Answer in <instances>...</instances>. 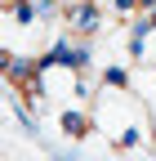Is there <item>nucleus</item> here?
I'll return each instance as SVG.
<instances>
[{
  "label": "nucleus",
  "instance_id": "nucleus-1",
  "mask_svg": "<svg viewBox=\"0 0 156 161\" xmlns=\"http://www.w3.org/2000/svg\"><path fill=\"white\" fill-rule=\"evenodd\" d=\"M94 23H98V9H94V5H71V9H67V27L94 31Z\"/></svg>",
  "mask_w": 156,
  "mask_h": 161
}]
</instances>
